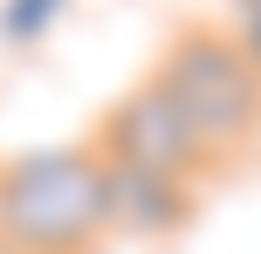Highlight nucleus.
<instances>
[{
  "mask_svg": "<svg viewBox=\"0 0 261 254\" xmlns=\"http://www.w3.org/2000/svg\"><path fill=\"white\" fill-rule=\"evenodd\" d=\"M62 7H69V0H0V41H14V48L41 41Z\"/></svg>",
  "mask_w": 261,
  "mask_h": 254,
  "instance_id": "obj_5",
  "label": "nucleus"
},
{
  "mask_svg": "<svg viewBox=\"0 0 261 254\" xmlns=\"http://www.w3.org/2000/svg\"><path fill=\"white\" fill-rule=\"evenodd\" d=\"M151 82L179 103V117L193 124V137L213 158V172H220V165H241L261 145V69L248 62V48H241L227 27L186 21L179 35L158 48Z\"/></svg>",
  "mask_w": 261,
  "mask_h": 254,
  "instance_id": "obj_2",
  "label": "nucleus"
},
{
  "mask_svg": "<svg viewBox=\"0 0 261 254\" xmlns=\"http://www.w3.org/2000/svg\"><path fill=\"white\" fill-rule=\"evenodd\" d=\"M0 254H14V247H7V241H0Z\"/></svg>",
  "mask_w": 261,
  "mask_h": 254,
  "instance_id": "obj_7",
  "label": "nucleus"
},
{
  "mask_svg": "<svg viewBox=\"0 0 261 254\" xmlns=\"http://www.w3.org/2000/svg\"><path fill=\"white\" fill-rule=\"evenodd\" d=\"M227 35H234L241 48H248V62L261 69V0H234V27H227Z\"/></svg>",
  "mask_w": 261,
  "mask_h": 254,
  "instance_id": "obj_6",
  "label": "nucleus"
},
{
  "mask_svg": "<svg viewBox=\"0 0 261 254\" xmlns=\"http://www.w3.org/2000/svg\"><path fill=\"white\" fill-rule=\"evenodd\" d=\"M0 241L14 254H96L110 241L103 158L90 137L0 158Z\"/></svg>",
  "mask_w": 261,
  "mask_h": 254,
  "instance_id": "obj_1",
  "label": "nucleus"
},
{
  "mask_svg": "<svg viewBox=\"0 0 261 254\" xmlns=\"http://www.w3.org/2000/svg\"><path fill=\"white\" fill-rule=\"evenodd\" d=\"M103 192H110V234H130V241H165L199 213V186H172V179L124 172V165H103Z\"/></svg>",
  "mask_w": 261,
  "mask_h": 254,
  "instance_id": "obj_4",
  "label": "nucleus"
},
{
  "mask_svg": "<svg viewBox=\"0 0 261 254\" xmlns=\"http://www.w3.org/2000/svg\"><path fill=\"white\" fill-rule=\"evenodd\" d=\"M90 151H96L103 165L151 172V179H172V186H206V179H213V158L199 151L193 124L179 117V103H172L151 76H144L130 96H117V103L96 117Z\"/></svg>",
  "mask_w": 261,
  "mask_h": 254,
  "instance_id": "obj_3",
  "label": "nucleus"
}]
</instances>
